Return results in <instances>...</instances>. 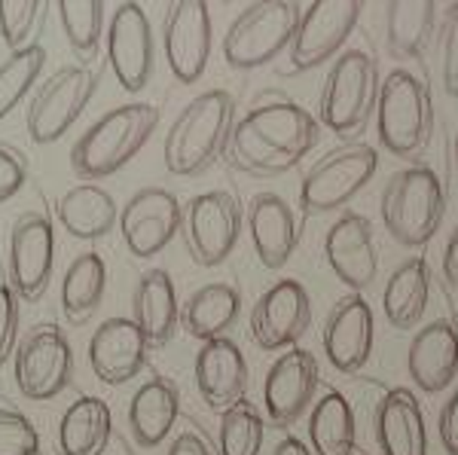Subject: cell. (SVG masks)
Returning a JSON list of instances; mask_svg holds the SVG:
<instances>
[{
  "label": "cell",
  "instance_id": "cell-1",
  "mask_svg": "<svg viewBox=\"0 0 458 455\" xmlns=\"http://www.w3.org/2000/svg\"><path fill=\"white\" fill-rule=\"evenodd\" d=\"M321 141V120L291 98L257 101L235 120L226 156L250 178H282L297 168Z\"/></svg>",
  "mask_w": 458,
  "mask_h": 455
},
{
  "label": "cell",
  "instance_id": "cell-2",
  "mask_svg": "<svg viewBox=\"0 0 458 455\" xmlns=\"http://www.w3.org/2000/svg\"><path fill=\"white\" fill-rule=\"evenodd\" d=\"M235 129V98L226 89L196 95L165 131L162 159L174 178H199L226 153Z\"/></svg>",
  "mask_w": 458,
  "mask_h": 455
},
{
  "label": "cell",
  "instance_id": "cell-3",
  "mask_svg": "<svg viewBox=\"0 0 458 455\" xmlns=\"http://www.w3.org/2000/svg\"><path fill=\"white\" fill-rule=\"evenodd\" d=\"M159 126V107L147 101L120 105L89 126L71 147V168L89 183L105 181L144 150Z\"/></svg>",
  "mask_w": 458,
  "mask_h": 455
},
{
  "label": "cell",
  "instance_id": "cell-4",
  "mask_svg": "<svg viewBox=\"0 0 458 455\" xmlns=\"http://www.w3.org/2000/svg\"><path fill=\"white\" fill-rule=\"evenodd\" d=\"M446 215V190L431 165L412 163L394 172L382 190V223L403 248H422L437 236Z\"/></svg>",
  "mask_w": 458,
  "mask_h": 455
},
{
  "label": "cell",
  "instance_id": "cell-5",
  "mask_svg": "<svg viewBox=\"0 0 458 455\" xmlns=\"http://www.w3.org/2000/svg\"><path fill=\"white\" fill-rule=\"evenodd\" d=\"M376 129H379V144L397 159H416L431 144L434 101L419 73L406 68L386 73L376 101Z\"/></svg>",
  "mask_w": 458,
  "mask_h": 455
},
{
  "label": "cell",
  "instance_id": "cell-6",
  "mask_svg": "<svg viewBox=\"0 0 458 455\" xmlns=\"http://www.w3.org/2000/svg\"><path fill=\"white\" fill-rule=\"evenodd\" d=\"M379 64L367 49H345L334 58L321 86L318 114L339 138H354L367 129L379 101Z\"/></svg>",
  "mask_w": 458,
  "mask_h": 455
},
{
  "label": "cell",
  "instance_id": "cell-7",
  "mask_svg": "<svg viewBox=\"0 0 458 455\" xmlns=\"http://www.w3.org/2000/svg\"><path fill=\"white\" fill-rule=\"evenodd\" d=\"M302 6L291 0H260L248 4L224 34V62L233 71H254L276 62L291 49Z\"/></svg>",
  "mask_w": 458,
  "mask_h": 455
},
{
  "label": "cell",
  "instance_id": "cell-8",
  "mask_svg": "<svg viewBox=\"0 0 458 455\" xmlns=\"http://www.w3.org/2000/svg\"><path fill=\"white\" fill-rule=\"evenodd\" d=\"M98 92V71L92 64H62L40 80L25 107V129L34 144H55L83 116L89 101Z\"/></svg>",
  "mask_w": 458,
  "mask_h": 455
},
{
  "label": "cell",
  "instance_id": "cell-9",
  "mask_svg": "<svg viewBox=\"0 0 458 455\" xmlns=\"http://www.w3.org/2000/svg\"><path fill=\"white\" fill-rule=\"evenodd\" d=\"M379 168V153L364 141H345L315 159L300 181V205L306 215H330L345 208Z\"/></svg>",
  "mask_w": 458,
  "mask_h": 455
},
{
  "label": "cell",
  "instance_id": "cell-10",
  "mask_svg": "<svg viewBox=\"0 0 458 455\" xmlns=\"http://www.w3.org/2000/svg\"><path fill=\"white\" fill-rule=\"evenodd\" d=\"M55 275V223L43 208L16 215L6 236V284L21 303H40Z\"/></svg>",
  "mask_w": 458,
  "mask_h": 455
},
{
  "label": "cell",
  "instance_id": "cell-11",
  "mask_svg": "<svg viewBox=\"0 0 458 455\" xmlns=\"http://www.w3.org/2000/svg\"><path fill=\"white\" fill-rule=\"evenodd\" d=\"M13 376L28 400H55L73 383V349L55 321H40L19 340Z\"/></svg>",
  "mask_w": 458,
  "mask_h": 455
},
{
  "label": "cell",
  "instance_id": "cell-12",
  "mask_svg": "<svg viewBox=\"0 0 458 455\" xmlns=\"http://www.w3.org/2000/svg\"><path fill=\"white\" fill-rule=\"evenodd\" d=\"M245 226V208L229 190H208L183 205L181 236L196 266L214 269L229 260Z\"/></svg>",
  "mask_w": 458,
  "mask_h": 455
},
{
  "label": "cell",
  "instance_id": "cell-13",
  "mask_svg": "<svg viewBox=\"0 0 458 455\" xmlns=\"http://www.w3.org/2000/svg\"><path fill=\"white\" fill-rule=\"evenodd\" d=\"M360 10L364 6L358 0H315V4L302 6L297 34L287 49V68L302 73L321 68L324 62L339 55L354 25L360 21Z\"/></svg>",
  "mask_w": 458,
  "mask_h": 455
},
{
  "label": "cell",
  "instance_id": "cell-14",
  "mask_svg": "<svg viewBox=\"0 0 458 455\" xmlns=\"http://www.w3.org/2000/svg\"><path fill=\"white\" fill-rule=\"evenodd\" d=\"M183 226V205L165 187H144L120 208V236L131 257L150 260L165 251Z\"/></svg>",
  "mask_w": 458,
  "mask_h": 455
},
{
  "label": "cell",
  "instance_id": "cell-15",
  "mask_svg": "<svg viewBox=\"0 0 458 455\" xmlns=\"http://www.w3.org/2000/svg\"><path fill=\"white\" fill-rule=\"evenodd\" d=\"M107 64L125 92H141L157 68L153 28L141 4H120L107 21Z\"/></svg>",
  "mask_w": 458,
  "mask_h": 455
},
{
  "label": "cell",
  "instance_id": "cell-16",
  "mask_svg": "<svg viewBox=\"0 0 458 455\" xmlns=\"http://www.w3.org/2000/svg\"><path fill=\"white\" fill-rule=\"evenodd\" d=\"M312 327V297L297 278H282L250 309V340L263 351L293 349Z\"/></svg>",
  "mask_w": 458,
  "mask_h": 455
},
{
  "label": "cell",
  "instance_id": "cell-17",
  "mask_svg": "<svg viewBox=\"0 0 458 455\" xmlns=\"http://www.w3.org/2000/svg\"><path fill=\"white\" fill-rule=\"evenodd\" d=\"M214 25L211 10L202 0H181L165 10L162 19V46H165L168 71L177 83L190 86L202 80L211 58Z\"/></svg>",
  "mask_w": 458,
  "mask_h": 455
},
{
  "label": "cell",
  "instance_id": "cell-18",
  "mask_svg": "<svg viewBox=\"0 0 458 455\" xmlns=\"http://www.w3.org/2000/svg\"><path fill=\"white\" fill-rule=\"evenodd\" d=\"M318 383H321V370L309 349H287L276 358L263 379V407L266 419L276 428H291L300 422V416L312 407Z\"/></svg>",
  "mask_w": 458,
  "mask_h": 455
},
{
  "label": "cell",
  "instance_id": "cell-19",
  "mask_svg": "<svg viewBox=\"0 0 458 455\" xmlns=\"http://www.w3.org/2000/svg\"><path fill=\"white\" fill-rule=\"evenodd\" d=\"M376 321L373 309L364 299V293H345L334 303L327 321H324V355L334 364L336 373L354 376L367 367L373 355Z\"/></svg>",
  "mask_w": 458,
  "mask_h": 455
},
{
  "label": "cell",
  "instance_id": "cell-20",
  "mask_svg": "<svg viewBox=\"0 0 458 455\" xmlns=\"http://www.w3.org/2000/svg\"><path fill=\"white\" fill-rule=\"evenodd\" d=\"M324 260L352 293L367 291L379 275L373 223L358 211H343L324 236Z\"/></svg>",
  "mask_w": 458,
  "mask_h": 455
},
{
  "label": "cell",
  "instance_id": "cell-21",
  "mask_svg": "<svg viewBox=\"0 0 458 455\" xmlns=\"http://www.w3.org/2000/svg\"><path fill=\"white\" fill-rule=\"evenodd\" d=\"M150 342L144 340L141 327L131 318H107L95 327L89 340V367L95 379L105 385H125L141 376L150 355Z\"/></svg>",
  "mask_w": 458,
  "mask_h": 455
},
{
  "label": "cell",
  "instance_id": "cell-22",
  "mask_svg": "<svg viewBox=\"0 0 458 455\" xmlns=\"http://www.w3.org/2000/svg\"><path fill=\"white\" fill-rule=\"evenodd\" d=\"M193 376L205 407L214 409V413H226L229 407L245 400L248 392L245 351L239 349L235 340H229V336L202 342V349L196 351Z\"/></svg>",
  "mask_w": 458,
  "mask_h": 455
},
{
  "label": "cell",
  "instance_id": "cell-23",
  "mask_svg": "<svg viewBox=\"0 0 458 455\" xmlns=\"http://www.w3.org/2000/svg\"><path fill=\"white\" fill-rule=\"evenodd\" d=\"M245 223L260 266L272 273L287 266L300 241V223L291 202L278 193H257L245 208Z\"/></svg>",
  "mask_w": 458,
  "mask_h": 455
},
{
  "label": "cell",
  "instance_id": "cell-24",
  "mask_svg": "<svg viewBox=\"0 0 458 455\" xmlns=\"http://www.w3.org/2000/svg\"><path fill=\"white\" fill-rule=\"evenodd\" d=\"M406 373L425 394H440L458 376V321L434 318L419 327L406 351Z\"/></svg>",
  "mask_w": 458,
  "mask_h": 455
},
{
  "label": "cell",
  "instance_id": "cell-25",
  "mask_svg": "<svg viewBox=\"0 0 458 455\" xmlns=\"http://www.w3.org/2000/svg\"><path fill=\"white\" fill-rule=\"evenodd\" d=\"M131 321L141 327L150 349H162L174 340L181 327V303H177V288L165 269H144L138 278L135 293H131Z\"/></svg>",
  "mask_w": 458,
  "mask_h": 455
},
{
  "label": "cell",
  "instance_id": "cell-26",
  "mask_svg": "<svg viewBox=\"0 0 458 455\" xmlns=\"http://www.w3.org/2000/svg\"><path fill=\"white\" fill-rule=\"evenodd\" d=\"M129 434L141 450H157L174 431L181 416V392L168 376L153 373L129 400Z\"/></svg>",
  "mask_w": 458,
  "mask_h": 455
},
{
  "label": "cell",
  "instance_id": "cell-27",
  "mask_svg": "<svg viewBox=\"0 0 458 455\" xmlns=\"http://www.w3.org/2000/svg\"><path fill=\"white\" fill-rule=\"evenodd\" d=\"M376 440L382 455H428V428L410 388H391L376 407Z\"/></svg>",
  "mask_w": 458,
  "mask_h": 455
},
{
  "label": "cell",
  "instance_id": "cell-28",
  "mask_svg": "<svg viewBox=\"0 0 458 455\" xmlns=\"http://www.w3.org/2000/svg\"><path fill=\"white\" fill-rule=\"evenodd\" d=\"M55 217L58 226L71 239L98 241L120 226V205L101 183L83 181L77 187L64 190L55 205Z\"/></svg>",
  "mask_w": 458,
  "mask_h": 455
},
{
  "label": "cell",
  "instance_id": "cell-29",
  "mask_svg": "<svg viewBox=\"0 0 458 455\" xmlns=\"http://www.w3.org/2000/svg\"><path fill=\"white\" fill-rule=\"evenodd\" d=\"M107 293V263L98 251H86L73 257L68 273L62 278L58 303L71 327H83L98 315Z\"/></svg>",
  "mask_w": 458,
  "mask_h": 455
},
{
  "label": "cell",
  "instance_id": "cell-30",
  "mask_svg": "<svg viewBox=\"0 0 458 455\" xmlns=\"http://www.w3.org/2000/svg\"><path fill=\"white\" fill-rule=\"evenodd\" d=\"M242 293L229 282H211L190 293V299L181 306V327L193 340H220L226 330L239 321Z\"/></svg>",
  "mask_w": 458,
  "mask_h": 455
},
{
  "label": "cell",
  "instance_id": "cell-31",
  "mask_svg": "<svg viewBox=\"0 0 458 455\" xmlns=\"http://www.w3.org/2000/svg\"><path fill=\"white\" fill-rule=\"evenodd\" d=\"M110 434H114V416L107 400H101L98 394H83L62 413L58 455H105Z\"/></svg>",
  "mask_w": 458,
  "mask_h": 455
},
{
  "label": "cell",
  "instance_id": "cell-32",
  "mask_svg": "<svg viewBox=\"0 0 458 455\" xmlns=\"http://www.w3.org/2000/svg\"><path fill=\"white\" fill-rule=\"evenodd\" d=\"M431 299V266L425 257H410L388 275L382 291V309L391 327L410 330L422 321Z\"/></svg>",
  "mask_w": 458,
  "mask_h": 455
},
{
  "label": "cell",
  "instance_id": "cell-33",
  "mask_svg": "<svg viewBox=\"0 0 458 455\" xmlns=\"http://www.w3.org/2000/svg\"><path fill=\"white\" fill-rule=\"evenodd\" d=\"M309 440L315 455H354L358 446V425L354 409L339 392H324L309 413Z\"/></svg>",
  "mask_w": 458,
  "mask_h": 455
},
{
  "label": "cell",
  "instance_id": "cell-34",
  "mask_svg": "<svg viewBox=\"0 0 458 455\" xmlns=\"http://www.w3.org/2000/svg\"><path fill=\"white\" fill-rule=\"evenodd\" d=\"M437 6L419 0V4H388L386 6V40L394 58H419L434 37Z\"/></svg>",
  "mask_w": 458,
  "mask_h": 455
},
{
  "label": "cell",
  "instance_id": "cell-35",
  "mask_svg": "<svg viewBox=\"0 0 458 455\" xmlns=\"http://www.w3.org/2000/svg\"><path fill=\"white\" fill-rule=\"evenodd\" d=\"M53 10H58V21H62L71 53L89 64L105 40V4L101 0H58Z\"/></svg>",
  "mask_w": 458,
  "mask_h": 455
},
{
  "label": "cell",
  "instance_id": "cell-36",
  "mask_svg": "<svg viewBox=\"0 0 458 455\" xmlns=\"http://www.w3.org/2000/svg\"><path fill=\"white\" fill-rule=\"evenodd\" d=\"M47 68V49L40 43L10 53L0 62V122L21 107V101L40 86V73Z\"/></svg>",
  "mask_w": 458,
  "mask_h": 455
},
{
  "label": "cell",
  "instance_id": "cell-37",
  "mask_svg": "<svg viewBox=\"0 0 458 455\" xmlns=\"http://www.w3.org/2000/svg\"><path fill=\"white\" fill-rule=\"evenodd\" d=\"M266 437V422L257 403L248 398L220 413L217 455H260Z\"/></svg>",
  "mask_w": 458,
  "mask_h": 455
},
{
  "label": "cell",
  "instance_id": "cell-38",
  "mask_svg": "<svg viewBox=\"0 0 458 455\" xmlns=\"http://www.w3.org/2000/svg\"><path fill=\"white\" fill-rule=\"evenodd\" d=\"M49 4L40 0H0V40L10 53L34 46Z\"/></svg>",
  "mask_w": 458,
  "mask_h": 455
},
{
  "label": "cell",
  "instance_id": "cell-39",
  "mask_svg": "<svg viewBox=\"0 0 458 455\" xmlns=\"http://www.w3.org/2000/svg\"><path fill=\"white\" fill-rule=\"evenodd\" d=\"M40 434L16 407H0V455H37Z\"/></svg>",
  "mask_w": 458,
  "mask_h": 455
},
{
  "label": "cell",
  "instance_id": "cell-40",
  "mask_svg": "<svg viewBox=\"0 0 458 455\" xmlns=\"http://www.w3.org/2000/svg\"><path fill=\"white\" fill-rule=\"evenodd\" d=\"M21 299L6 282H0V367L16 355L19 324H21Z\"/></svg>",
  "mask_w": 458,
  "mask_h": 455
},
{
  "label": "cell",
  "instance_id": "cell-41",
  "mask_svg": "<svg viewBox=\"0 0 458 455\" xmlns=\"http://www.w3.org/2000/svg\"><path fill=\"white\" fill-rule=\"evenodd\" d=\"M28 172H31V165H28L25 150H19L10 141H0V205L10 202L25 187Z\"/></svg>",
  "mask_w": 458,
  "mask_h": 455
},
{
  "label": "cell",
  "instance_id": "cell-42",
  "mask_svg": "<svg viewBox=\"0 0 458 455\" xmlns=\"http://www.w3.org/2000/svg\"><path fill=\"white\" fill-rule=\"evenodd\" d=\"M440 58H443V86L458 98V4L446 6L440 28Z\"/></svg>",
  "mask_w": 458,
  "mask_h": 455
},
{
  "label": "cell",
  "instance_id": "cell-43",
  "mask_svg": "<svg viewBox=\"0 0 458 455\" xmlns=\"http://www.w3.org/2000/svg\"><path fill=\"white\" fill-rule=\"evenodd\" d=\"M437 434L446 455H458V388L449 394V400L443 403L440 419H437Z\"/></svg>",
  "mask_w": 458,
  "mask_h": 455
},
{
  "label": "cell",
  "instance_id": "cell-44",
  "mask_svg": "<svg viewBox=\"0 0 458 455\" xmlns=\"http://www.w3.org/2000/svg\"><path fill=\"white\" fill-rule=\"evenodd\" d=\"M165 455H217V446H211V440L190 425V428H183L181 434L172 440Z\"/></svg>",
  "mask_w": 458,
  "mask_h": 455
},
{
  "label": "cell",
  "instance_id": "cell-45",
  "mask_svg": "<svg viewBox=\"0 0 458 455\" xmlns=\"http://www.w3.org/2000/svg\"><path fill=\"white\" fill-rule=\"evenodd\" d=\"M443 275L446 282L458 288V223L455 230L449 232V241H446V251H443Z\"/></svg>",
  "mask_w": 458,
  "mask_h": 455
},
{
  "label": "cell",
  "instance_id": "cell-46",
  "mask_svg": "<svg viewBox=\"0 0 458 455\" xmlns=\"http://www.w3.org/2000/svg\"><path fill=\"white\" fill-rule=\"evenodd\" d=\"M272 455H315V452L309 450V446L302 443L300 437H291V434H287V437H282V440L276 443V450H272Z\"/></svg>",
  "mask_w": 458,
  "mask_h": 455
},
{
  "label": "cell",
  "instance_id": "cell-47",
  "mask_svg": "<svg viewBox=\"0 0 458 455\" xmlns=\"http://www.w3.org/2000/svg\"><path fill=\"white\" fill-rule=\"evenodd\" d=\"M455 168H458V131H455Z\"/></svg>",
  "mask_w": 458,
  "mask_h": 455
}]
</instances>
